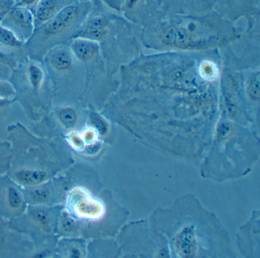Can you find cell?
Wrapping results in <instances>:
<instances>
[{
  "label": "cell",
  "instance_id": "3957f363",
  "mask_svg": "<svg viewBox=\"0 0 260 258\" xmlns=\"http://www.w3.org/2000/svg\"><path fill=\"white\" fill-rule=\"evenodd\" d=\"M77 2L78 0H39L36 4L34 14L36 28H40L60 10Z\"/></svg>",
  "mask_w": 260,
  "mask_h": 258
},
{
  "label": "cell",
  "instance_id": "7c38bea8",
  "mask_svg": "<svg viewBox=\"0 0 260 258\" xmlns=\"http://www.w3.org/2000/svg\"><path fill=\"white\" fill-rule=\"evenodd\" d=\"M8 200L12 208H18L21 206L22 199L20 194L14 188H10L8 191Z\"/></svg>",
  "mask_w": 260,
  "mask_h": 258
},
{
  "label": "cell",
  "instance_id": "5b68a950",
  "mask_svg": "<svg viewBox=\"0 0 260 258\" xmlns=\"http://www.w3.org/2000/svg\"><path fill=\"white\" fill-rule=\"evenodd\" d=\"M71 48V52L81 61L91 60L100 51L98 42L81 38L74 39Z\"/></svg>",
  "mask_w": 260,
  "mask_h": 258
},
{
  "label": "cell",
  "instance_id": "8992f818",
  "mask_svg": "<svg viewBox=\"0 0 260 258\" xmlns=\"http://www.w3.org/2000/svg\"><path fill=\"white\" fill-rule=\"evenodd\" d=\"M47 59L50 64L57 70L67 71L72 66V54L71 50L66 47L58 46L53 48L48 53Z\"/></svg>",
  "mask_w": 260,
  "mask_h": 258
},
{
  "label": "cell",
  "instance_id": "44dd1931",
  "mask_svg": "<svg viewBox=\"0 0 260 258\" xmlns=\"http://www.w3.org/2000/svg\"><path fill=\"white\" fill-rule=\"evenodd\" d=\"M0 60H2V61H6L7 62V63H9V61H10V60H9L8 58H7V57H6L5 55H4V54H3L1 51H0Z\"/></svg>",
  "mask_w": 260,
  "mask_h": 258
},
{
  "label": "cell",
  "instance_id": "ba28073f",
  "mask_svg": "<svg viewBox=\"0 0 260 258\" xmlns=\"http://www.w3.org/2000/svg\"><path fill=\"white\" fill-rule=\"evenodd\" d=\"M19 181L25 185H36L42 183L46 179V174L44 171L36 170H22L16 174Z\"/></svg>",
  "mask_w": 260,
  "mask_h": 258
},
{
  "label": "cell",
  "instance_id": "9c48e42d",
  "mask_svg": "<svg viewBox=\"0 0 260 258\" xmlns=\"http://www.w3.org/2000/svg\"><path fill=\"white\" fill-rule=\"evenodd\" d=\"M22 43L23 42L19 40L10 30L0 25V44L7 47L18 48L20 47Z\"/></svg>",
  "mask_w": 260,
  "mask_h": 258
},
{
  "label": "cell",
  "instance_id": "2e32d148",
  "mask_svg": "<svg viewBox=\"0 0 260 258\" xmlns=\"http://www.w3.org/2000/svg\"><path fill=\"white\" fill-rule=\"evenodd\" d=\"M71 142L74 143V145H76L77 147H82L83 145V141L78 135L76 134V133H73L71 136Z\"/></svg>",
  "mask_w": 260,
  "mask_h": 258
},
{
  "label": "cell",
  "instance_id": "5bb4252c",
  "mask_svg": "<svg viewBox=\"0 0 260 258\" xmlns=\"http://www.w3.org/2000/svg\"><path fill=\"white\" fill-rule=\"evenodd\" d=\"M39 1V0H15V4L17 7L29 8V7H33V6H36Z\"/></svg>",
  "mask_w": 260,
  "mask_h": 258
},
{
  "label": "cell",
  "instance_id": "6da1fadb",
  "mask_svg": "<svg viewBox=\"0 0 260 258\" xmlns=\"http://www.w3.org/2000/svg\"><path fill=\"white\" fill-rule=\"evenodd\" d=\"M0 25L10 30L22 42L29 39L36 28L32 12L17 6L5 15Z\"/></svg>",
  "mask_w": 260,
  "mask_h": 258
},
{
  "label": "cell",
  "instance_id": "4fadbf2b",
  "mask_svg": "<svg viewBox=\"0 0 260 258\" xmlns=\"http://www.w3.org/2000/svg\"><path fill=\"white\" fill-rule=\"evenodd\" d=\"M14 93V89L10 84L0 81V98L7 99V98L13 96Z\"/></svg>",
  "mask_w": 260,
  "mask_h": 258
},
{
  "label": "cell",
  "instance_id": "30bf717a",
  "mask_svg": "<svg viewBox=\"0 0 260 258\" xmlns=\"http://www.w3.org/2000/svg\"><path fill=\"white\" fill-rule=\"evenodd\" d=\"M58 117L60 122L67 127H73L77 122V114L72 108H69V107L62 109L59 112Z\"/></svg>",
  "mask_w": 260,
  "mask_h": 258
},
{
  "label": "cell",
  "instance_id": "7a4b0ae2",
  "mask_svg": "<svg viewBox=\"0 0 260 258\" xmlns=\"http://www.w3.org/2000/svg\"><path fill=\"white\" fill-rule=\"evenodd\" d=\"M83 8V6L77 2L60 10L51 20L42 25L45 34L48 36L57 35L72 26L80 19L84 12Z\"/></svg>",
  "mask_w": 260,
  "mask_h": 258
},
{
  "label": "cell",
  "instance_id": "d6986e66",
  "mask_svg": "<svg viewBox=\"0 0 260 258\" xmlns=\"http://www.w3.org/2000/svg\"><path fill=\"white\" fill-rule=\"evenodd\" d=\"M138 0H127V6L129 9L133 8L135 5H136L137 3H138Z\"/></svg>",
  "mask_w": 260,
  "mask_h": 258
},
{
  "label": "cell",
  "instance_id": "e0dca14e",
  "mask_svg": "<svg viewBox=\"0 0 260 258\" xmlns=\"http://www.w3.org/2000/svg\"><path fill=\"white\" fill-rule=\"evenodd\" d=\"M202 70L204 71L203 75L211 78L214 76V69H213L212 66L210 64H204L203 67L202 68Z\"/></svg>",
  "mask_w": 260,
  "mask_h": 258
},
{
  "label": "cell",
  "instance_id": "9a60e30c",
  "mask_svg": "<svg viewBox=\"0 0 260 258\" xmlns=\"http://www.w3.org/2000/svg\"><path fill=\"white\" fill-rule=\"evenodd\" d=\"M250 92L253 96H258V76L257 75L256 78H254L252 80L250 84Z\"/></svg>",
  "mask_w": 260,
  "mask_h": 258
},
{
  "label": "cell",
  "instance_id": "8fae6325",
  "mask_svg": "<svg viewBox=\"0 0 260 258\" xmlns=\"http://www.w3.org/2000/svg\"><path fill=\"white\" fill-rule=\"evenodd\" d=\"M28 74H29L30 81H31L33 88L38 89L43 80V71L39 66L32 64L28 69Z\"/></svg>",
  "mask_w": 260,
  "mask_h": 258
},
{
  "label": "cell",
  "instance_id": "ffe728a7",
  "mask_svg": "<svg viewBox=\"0 0 260 258\" xmlns=\"http://www.w3.org/2000/svg\"><path fill=\"white\" fill-rule=\"evenodd\" d=\"M38 218H39V221L42 222L43 223L47 221L46 216L44 214L39 213L38 215Z\"/></svg>",
  "mask_w": 260,
  "mask_h": 258
},
{
  "label": "cell",
  "instance_id": "52a82bcc",
  "mask_svg": "<svg viewBox=\"0 0 260 258\" xmlns=\"http://www.w3.org/2000/svg\"><path fill=\"white\" fill-rule=\"evenodd\" d=\"M78 213L86 218H96L103 215L104 209L103 205L96 200L86 197H82L77 204Z\"/></svg>",
  "mask_w": 260,
  "mask_h": 258
},
{
  "label": "cell",
  "instance_id": "7402d4cb",
  "mask_svg": "<svg viewBox=\"0 0 260 258\" xmlns=\"http://www.w3.org/2000/svg\"><path fill=\"white\" fill-rule=\"evenodd\" d=\"M9 101L7 99L4 98H0V107H4L6 104H8Z\"/></svg>",
  "mask_w": 260,
  "mask_h": 258
},
{
  "label": "cell",
  "instance_id": "277c9868",
  "mask_svg": "<svg viewBox=\"0 0 260 258\" xmlns=\"http://www.w3.org/2000/svg\"><path fill=\"white\" fill-rule=\"evenodd\" d=\"M107 21L103 17H94L89 19L77 31L74 39L81 38V39H89L95 41L103 39L106 34Z\"/></svg>",
  "mask_w": 260,
  "mask_h": 258
},
{
  "label": "cell",
  "instance_id": "ac0fdd59",
  "mask_svg": "<svg viewBox=\"0 0 260 258\" xmlns=\"http://www.w3.org/2000/svg\"><path fill=\"white\" fill-rule=\"evenodd\" d=\"M95 133L92 130H87L84 133L85 140L87 141V142H92L95 139Z\"/></svg>",
  "mask_w": 260,
  "mask_h": 258
}]
</instances>
